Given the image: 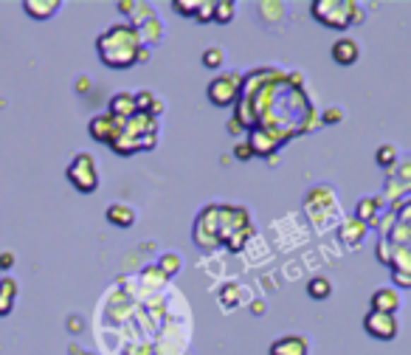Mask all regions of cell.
<instances>
[{"label": "cell", "instance_id": "cell-8", "mask_svg": "<svg viewBox=\"0 0 411 355\" xmlns=\"http://www.w3.org/2000/svg\"><path fill=\"white\" fill-rule=\"evenodd\" d=\"M364 330H367L372 339H378V342H395L400 327H398V316L369 311V313L364 316Z\"/></svg>", "mask_w": 411, "mask_h": 355}, {"label": "cell", "instance_id": "cell-25", "mask_svg": "<svg viewBox=\"0 0 411 355\" xmlns=\"http://www.w3.org/2000/svg\"><path fill=\"white\" fill-rule=\"evenodd\" d=\"M330 294H333V282L327 277H313L307 282V296L310 299H327Z\"/></svg>", "mask_w": 411, "mask_h": 355}, {"label": "cell", "instance_id": "cell-38", "mask_svg": "<svg viewBox=\"0 0 411 355\" xmlns=\"http://www.w3.org/2000/svg\"><path fill=\"white\" fill-rule=\"evenodd\" d=\"M71 355H96V353H85V350H79V347H71Z\"/></svg>", "mask_w": 411, "mask_h": 355}, {"label": "cell", "instance_id": "cell-7", "mask_svg": "<svg viewBox=\"0 0 411 355\" xmlns=\"http://www.w3.org/2000/svg\"><path fill=\"white\" fill-rule=\"evenodd\" d=\"M192 237H195V246L203 248V251H214L220 248V220H217V203L214 206H206L203 212L198 215L195 220V229H192Z\"/></svg>", "mask_w": 411, "mask_h": 355}, {"label": "cell", "instance_id": "cell-35", "mask_svg": "<svg viewBox=\"0 0 411 355\" xmlns=\"http://www.w3.org/2000/svg\"><path fill=\"white\" fill-rule=\"evenodd\" d=\"M14 268V254L11 251H3L0 254V271H11Z\"/></svg>", "mask_w": 411, "mask_h": 355}, {"label": "cell", "instance_id": "cell-34", "mask_svg": "<svg viewBox=\"0 0 411 355\" xmlns=\"http://www.w3.org/2000/svg\"><path fill=\"white\" fill-rule=\"evenodd\" d=\"M392 279L398 282V288H411V274H406V271H395L392 268Z\"/></svg>", "mask_w": 411, "mask_h": 355}, {"label": "cell", "instance_id": "cell-1", "mask_svg": "<svg viewBox=\"0 0 411 355\" xmlns=\"http://www.w3.org/2000/svg\"><path fill=\"white\" fill-rule=\"evenodd\" d=\"M96 51H99V59L113 71H127L150 59V48L141 45V37L130 23H116L105 28L96 40Z\"/></svg>", "mask_w": 411, "mask_h": 355}, {"label": "cell", "instance_id": "cell-24", "mask_svg": "<svg viewBox=\"0 0 411 355\" xmlns=\"http://www.w3.org/2000/svg\"><path fill=\"white\" fill-rule=\"evenodd\" d=\"M158 268H161V274H164L167 279H175V277L181 274V268H184V260H181V254H175V251H167V254L161 257Z\"/></svg>", "mask_w": 411, "mask_h": 355}, {"label": "cell", "instance_id": "cell-29", "mask_svg": "<svg viewBox=\"0 0 411 355\" xmlns=\"http://www.w3.org/2000/svg\"><path fill=\"white\" fill-rule=\"evenodd\" d=\"M172 8H175L181 17H192V20H195V14H198V8H201V0H172Z\"/></svg>", "mask_w": 411, "mask_h": 355}, {"label": "cell", "instance_id": "cell-18", "mask_svg": "<svg viewBox=\"0 0 411 355\" xmlns=\"http://www.w3.org/2000/svg\"><path fill=\"white\" fill-rule=\"evenodd\" d=\"M136 104H138V113H150L153 119L164 116V110H167V102L161 96H155L153 90H138L136 93Z\"/></svg>", "mask_w": 411, "mask_h": 355}, {"label": "cell", "instance_id": "cell-9", "mask_svg": "<svg viewBox=\"0 0 411 355\" xmlns=\"http://www.w3.org/2000/svg\"><path fill=\"white\" fill-rule=\"evenodd\" d=\"M121 119H113L110 113H102V116H93L90 119V124H88V133H90V138L93 141H102V144H113V138L119 136V130H121Z\"/></svg>", "mask_w": 411, "mask_h": 355}, {"label": "cell", "instance_id": "cell-36", "mask_svg": "<svg viewBox=\"0 0 411 355\" xmlns=\"http://www.w3.org/2000/svg\"><path fill=\"white\" fill-rule=\"evenodd\" d=\"M68 325H71V327H68L71 333H79V330H82V319H79V316H71Z\"/></svg>", "mask_w": 411, "mask_h": 355}, {"label": "cell", "instance_id": "cell-20", "mask_svg": "<svg viewBox=\"0 0 411 355\" xmlns=\"http://www.w3.org/2000/svg\"><path fill=\"white\" fill-rule=\"evenodd\" d=\"M136 31H138V37H141V45H144V48H153V45H158L161 37H164V23H161L158 17H153V20H147L144 25H138Z\"/></svg>", "mask_w": 411, "mask_h": 355}, {"label": "cell", "instance_id": "cell-32", "mask_svg": "<svg viewBox=\"0 0 411 355\" xmlns=\"http://www.w3.org/2000/svg\"><path fill=\"white\" fill-rule=\"evenodd\" d=\"M234 158H237V161H251V158H254L251 144H237V147H234Z\"/></svg>", "mask_w": 411, "mask_h": 355}, {"label": "cell", "instance_id": "cell-2", "mask_svg": "<svg viewBox=\"0 0 411 355\" xmlns=\"http://www.w3.org/2000/svg\"><path fill=\"white\" fill-rule=\"evenodd\" d=\"M155 144H158V119H153L150 113H136L121 124L110 150L116 155H133L141 150H155Z\"/></svg>", "mask_w": 411, "mask_h": 355}, {"label": "cell", "instance_id": "cell-26", "mask_svg": "<svg viewBox=\"0 0 411 355\" xmlns=\"http://www.w3.org/2000/svg\"><path fill=\"white\" fill-rule=\"evenodd\" d=\"M234 14H237V3L234 0H214V23L225 25V23L234 20Z\"/></svg>", "mask_w": 411, "mask_h": 355}, {"label": "cell", "instance_id": "cell-3", "mask_svg": "<svg viewBox=\"0 0 411 355\" xmlns=\"http://www.w3.org/2000/svg\"><path fill=\"white\" fill-rule=\"evenodd\" d=\"M313 20H318L327 28L347 31L358 23H364V6L355 0H313L310 3Z\"/></svg>", "mask_w": 411, "mask_h": 355}, {"label": "cell", "instance_id": "cell-15", "mask_svg": "<svg viewBox=\"0 0 411 355\" xmlns=\"http://www.w3.org/2000/svg\"><path fill=\"white\" fill-rule=\"evenodd\" d=\"M107 113L113 116V119H121V121H127V119H133L136 113H138V104H136V93H116L113 99H110V107H107Z\"/></svg>", "mask_w": 411, "mask_h": 355}, {"label": "cell", "instance_id": "cell-33", "mask_svg": "<svg viewBox=\"0 0 411 355\" xmlns=\"http://www.w3.org/2000/svg\"><path fill=\"white\" fill-rule=\"evenodd\" d=\"M398 215H400V217H398V220H400V226L411 229V198L403 203V206H400V212H398Z\"/></svg>", "mask_w": 411, "mask_h": 355}, {"label": "cell", "instance_id": "cell-4", "mask_svg": "<svg viewBox=\"0 0 411 355\" xmlns=\"http://www.w3.org/2000/svg\"><path fill=\"white\" fill-rule=\"evenodd\" d=\"M217 220H220V243L228 251H242L245 243L254 234V223L242 206L217 203Z\"/></svg>", "mask_w": 411, "mask_h": 355}, {"label": "cell", "instance_id": "cell-5", "mask_svg": "<svg viewBox=\"0 0 411 355\" xmlns=\"http://www.w3.org/2000/svg\"><path fill=\"white\" fill-rule=\"evenodd\" d=\"M65 175H68V181H71V186H73L76 192H82V195H93V192L99 189V183H102V178H99V164H96V158H93L90 152H76L73 161L68 164Z\"/></svg>", "mask_w": 411, "mask_h": 355}, {"label": "cell", "instance_id": "cell-37", "mask_svg": "<svg viewBox=\"0 0 411 355\" xmlns=\"http://www.w3.org/2000/svg\"><path fill=\"white\" fill-rule=\"evenodd\" d=\"M90 88V82H88V76H82V82H79V90H88Z\"/></svg>", "mask_w": 411, "mask_h": 355}, {"label": "cell", "instance_id": "cell-19", "mask_svg": "<svg viewBox=\"0 0 411 355\" xmlns=\"http://www.w3.org/2000/svg\"><path fill=\"white\" fill-rule=\"evenodd\" d=\"M20 296V285L11 277H0V316H8L14 311V302Z\"/></svg>", "mask_w": 411, "mask_h": 355}, {"label": "cell", "instance_id": "cell-28", "mask_svg": "<svg viewBox=\"0 0 411 355\" xmlns=\"http://www.w3.org/2000/svg\"><path fill=\"white\" fill-rule=\"evenodd\" d=\"M222 62H225V51H222V48L211 45V48H206L203 51V65L208 68V71H220Z\"/></svg>", "mask_w": 411, "mask_h": 355}, {"label": "cell", "instance_id": "cell-10", "mask_svg": "<svg viewBox=\"0 0 411 355\" xmlns=\"http://www.w3.org/2000/svg\"><path fill=\"white\" fill-rule=\"evenodd\" d=\"M116 8H119L124 17H130V25H133V28H138V25H144L147 20L158 17V14H155V6H153V3H141V0H119Z\"/></svg>", "mask_w": 411, "mask_h": 355}, {"label": "cell", "instance_id": "cell-13", "mask_svg": "<svg viewBox=\"0 0 411 355\" xmlns=\"http://www.w3.org/2000/svg\"><path fill=\"white\" fill-rule=\"evenodd\" d=\"M270 355H310V342L304 336H282L270 344Z\"/></svg>", "mask_w": 411, "mask_h": 355}, {"label": "cell", "instance_id": "cell-27", "mask_svg": "<svg viewBox=\"0 0 411 355\" xmlns=\"http://www.w3.org/2000/svg\"><path fill=\"white\" fill-rule=\"evenodd\" d=\"M375 161H378V167L392 169V167L398 164V147H395V144H381L378 152H375Z\"/></svg>", "mask_w": 411, "mask_h": 355}, {"label": "cell", "instance_id": "cell-30", "mask_svg": "<svg viewBox=\"0 0 411 355\" xmlns=\"http://www.w3.org/2000/svg\"><path fill=\"white\" fill-rule=\"evenodd\" d=\"M198 23H211L214 20V0H201V8L195 14Z\"/></svg>", "mask_w": 411, "mask_h": 355}, {"label": "cell", "instance_id": "cell-22", "mask_svg": "<svg viewBox=\"0 0 411 355\" xmlns=\"http://www.w3.org/2000/svg\"><path fill=\"white\" fill-rule=\"evenodd\" d=\"M378 212H381V200L378 198H364L358 206H355V217L367 226H375L378 223Z\"/></svg>", "mask_w": 411, "mask_h": 355}, {"label": "cell", "instance_id": "cell-31", "mask_svg": "<svg viewBox=\"0 0 411 355\" xmlns=\"http://www.w3.org/2000/svg\"><path fill=\"white\" fill-rule=\"evenodd\" d=\"M321 121H324V124H341V121H344V110H341V107H327V110L321 113Z\"/></svg>", "mask_w": 411, "mask_h": 355}, {"label": "cell", "instance_id": "cell-6", "mask_svg": "<svg viewBox=\"0 0 411 355\" xmlns=\"http://www.w3.org/2000/svg\"><path fill=\"white\" fill-rule=\"evenodd\" d=\"M239 93H242V76H239L237 71H222V73H217V76L208 82V88H206V96H208V102H211L214 107H231V104H237Z\"/></svg>", "mask_w": 411, "mask_h": 355}, {"label": "cell", "instance_id": "cell-14", "mask_svg": "<svg viewBox=\"0 0 411 355\" xmlns=\"http://www.w3.org/2000/svg\"><path fill=\"white\" fill-rule=\"evenodd\" d=\"M105 217H107V223H113L116 229H133L136 220H138V215H136V209H133L130 203H110V206L105 209Z\"/></svg>", "mask_w": 411, "mask_h": 355}, {"label": "cell", "instance_id": "cell-11", "mask_svg": "<svg viewBox=\"0 0 411 355\" xmlns=\"http://www.w3.org/2000/svg\"><path fill=\"white\" fill-rule=\"evenodd\" d=\"M400 305L403 302H400V294L395 288H378L372 294V299H369V311H375V313H392V316H398Z\"/></svg>", "mask_w": 411, "mask_h": 355}, {"label": "cell", "instance_id": "cell-16", "mask_svg": "<svg viewBox=\"0 0 411 355\" xmlns=\"http://www.w3.org/2000/svg\"><path fill=\"white\" fill-rule=\"evenodd\" d=\"M248 144H251L254 155H270V152L279 147V138H276V133H270L268 127H254Z\"/></svg>", "mask_w": 411, "mask_h": 355}, {"label": "cell", "instance_id": "cell-23", "mask_svg": "<svg viewBox=\"0 0 411 355\" xmlns=\"http://www.w3.org/2000/svg\"><path fill=\"white\" fill-rule=\"evenodd\" d=\"M245 296H248V294H245L237 282H225V285L220 288V302H222L228 311H231V308H239V302H242Z\"/></svg>", "mask_w": 411, "mask_h": 355}, {"label": "cell", "instance_id": "cell-21", "mask_svg": "<svg viewBox=\"0 0 411 355\" xmlns=\"http://www.w3.org/2000/svg\"><path fill=\"white\" fill-rule=\"evenodd\" d=\"M367 231H369L367 223H361L358 217H350V220L341 226V240H344L347 246H361L364 237H367Z\"/></svg>", "mask_w": 411, "mask_h": 355}, {"label": "cell", "instance_id": "cell-12", "mask_svg": "<svg viewBox=\"0 0 411 355\" xmlns=\"http://www.w3.org/2000/svg\"><path fill=\"white\" fill-rule=\"evenodd\" d=\"M330 56L338 62V65H355L358 62V56H361V48H358V42L352 40V37H338L335 42H333V48H330Z\"/></svg>", "mask_w": 411, "mask_h": 355}, {"label": "cell", "instance_id": "cell-17", "mask_svg": "<svg viewBox=\"0 0 411 355\" xmlns=\"http://www.w3.org/2000/svg\"><path fill=\"white\" fill-rule=\"evenodd\" d=\"M62 8V0H23V11L31 20H51Z\"/></svg>", "mask_w": 411, "mask_h": 355}]
</instances>
